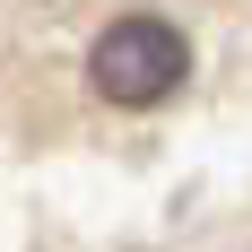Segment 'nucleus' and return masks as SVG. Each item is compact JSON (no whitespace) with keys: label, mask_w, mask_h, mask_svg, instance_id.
Returning a JSON list of instances; mask_svg holds the SVG:
<instances>
[{"label":"nucleus","mask_w":252,"mask_h":252,"mask_svg":"<svg viewBox=\"0 0 252 252\" xmlns=\"http://www.w3.org/2000/svg\"><path fill=\"white\" fill-rule=\"evenodd\" d=\"M183 78H191V35H183L174 18H157V9L113 18L96 35V52H87V87H96L104 104H122V113L165 104Z\"/></svg>","instance_id":"f257e3e1"}]
</instances>
